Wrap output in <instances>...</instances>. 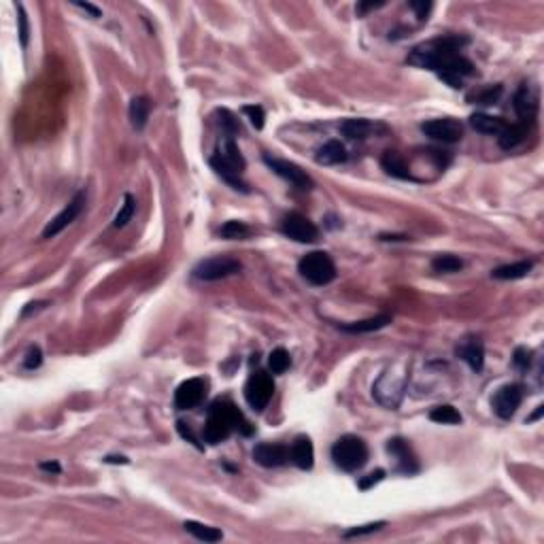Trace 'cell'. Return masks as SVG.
Here are the masks:
<instances>
[{
    "mask_svg": "<svg viewBox=\"0 0 544 544\" xmlns=\"http://www.w3.org/2000/svg\"><path fill=\"white\" fill-rule=\"evenodd\" d=\"M466 45H468L466 36H457V34L438 36L417 45L408 54V64L434 70L444 83H449L451 88L457 90L462 88L464 79L474 72L472 62L459 54Z\"/></svg>",
    "mask_w": 544,
    "mask_h": 544,
    "instance_id": "obj_1",
    "label": "cell"
},
{
    "mask_svg": "<svg viewBox=\"0 0 544 544\" xmlns=\"http://www.w3.org/2000/svg\"><path fill=\"white\" fill-rule=\"evenodd\" d=\"M232 432H238L240 436H251L254 434V428H251V423L244 419V414L238 410V406L232 400L219 398L211 404V408H208L202 438L208 444H219Z\"/></svg>",
    "mask_w": 544,
    "mask_h": 544,
    "instance_id": "obj_2",
    "label": "cell"
},
{
    "mask_svg": "<svg viewBox=\"0 0 544 544\" xmlns=\"http://www.w3.org/2000/svg\"><path fill=\"white\" fill-rule=\"evenodd\" d=\"M406 383H408V372H406V366L404 364H391L379 379H376V383L372 385V396L376 398V402H379L381 406L389 408V410H396L400 404H402V398H404V391H406Z\"/></svg>",
    "mask_w": 544,
    "mask_h": 544,
    "instance_id": "obj_3",
    "label": "cell"
},
{
    "mask_svg": "<svg viewBox=\"0 0 544 544\" xmlns=\"http://www.w3.org/2000/svg\"><path fill=\"white\" fill-rule=\"evenodd\" d=\"M332 459L341 470L357 472L368 462V446L362 438H357L353 434L341 436L332 446Z\"/></svg>",
    "mask_w": 544,
    "mask_h": 544,
    "instance_id": "obj_4",
    "label": "cell"
},
{
    "mask_svg": "<svg viewBox=\"0 0 544 544\" xmlns=\"http://www.w3.org/2000/svg\"><path fill=\"white\" fill-rule=\"evenodd\" d=\"M300 274L311 285H327L336 279V266L334 260L325 254V251H311L298 264Z\"/></svg>",
    "mask_w": 544,
    "mask_h": 544,
    "instance_id": "obj_5",
    "label": "cell"
},
{
    "mask_svg": "<svg viewBox=\"0 0 544 544\" xmlns=\"http://www.w3.org/2000/svg\"><path fill=\"white\" fill-rule=\"evenodd\" d=\"M272 394H274V381H272V374H268L266 370H256L244 383V400L256 412H262L268 406Z\"/></svg>",
    "mask_w": 544,
    "mask_h": 544,
    "instance_id": "obj_6",
    "label": "cell"
},
{
    "mask_svg": "<svg viewBox=\"0 0 544 544\" xmlns=\"http://www.w3.org/2000/svg\"><path fill=\"white\" fill-rule=\"evenodd\" d=\"M421 132L438 143H459L464 137V125L462 121H457L453 117H440V119H430L426 123H421Z\"/></svg>",
    "mask_w": 544,
    "mask_h": 544,
    "instance_id": "obj_7",
    "label": "cell"
},
{
    "mask_svg": "<svg viewBox=\"0 0 544 544\" xmlns=\"http://www.w3.org/2000/svg\"><path fill=\"white\" fill-rule=\"evenodd\" d=\"M242 270V264L234 258H208L196 264L194 277L198 281H219Z\"/></svg>",
    "mask_w": 544,
    "mask_h": 544,
    "instance_id": "obj_8",
    "label": "cell"
},
{
    "mask_svg": "<svg viewBox=\"0 0 544 544\" xmlns=\"http://www.w3.org/2000/svg\"><path fill=\"white\" fill-rule=\"evenodd\" d=\"M264 164L268 166V169H270L274 175H279L281 179L289 181L291 185L298 187V189H302V192H309V189L315 187L313 179L300 169V166H296V164H291V162H287V160H279V157H270V155H264Z\"/></svg>",
    "mask_w": 544,
    "mask_h": 544,
    "instance_id": "obj_9",
    "label": "cell"
},
{
    "mask_svg": "<svg viewBox=\"0 0 544 544\" xmlns=\"http://www.w3.org/2000/svg\"><path fill=\"white\" fill-rule=\"evenodd\" d=\"M523 402V385L519 383H508L504 387H499L491 400L493 412L499 417V419H513L517 408Z\"/></svg>",
    "mask_w": 544,
    "mask_h": 544,
    "instance_id": "obj_10",
    "label": "cell"
},
{
    "mask_svg": "<svg viewBox=\"0 0 544 544\" xmlns=\"http://www.w3.org/2000/svg\"><path fill=\"white\" fill-rule=\"evenodd\" d=\"M86 198H88V194H86V189H81V192H77L75 194V198L62 208V211L45 226V230H43V238H54V236H58L64 228H68L79 215H81V211H83V206H86Z\"/></svg>",
    "mask_w": 544,
    "mask_h": 544,
    "instance_id": "obj_11",
    "label": "cell"
},
{
    "mask_svg": "<svg viewBox=\"0 0 544 544\" xmlns=\"http://www.w3.org/2000/svg\"><path fill=\"white\" fill-rule=\"evenodd\" d=\"M281 230L285 236H289L291 240L296 242H315L319 238V230L317 226L304 217L302 213H287L281 222Z\"/></svg>",
    "mask_w": 544,
    "mask_h": 544,
    "instance_id": "obj_12",
    "label": "cell"
},
{
    "mask_svg": "<svg viewBox=\"0 0 544 544\" xmlns=\"http://www.w3.org/2000/svg\"><path fill=\"white\" fill-rule=\"evenodd\" d=\"M206 389H208V383L204 379H200V376L183 381L175 391V408L177 410H192V408L200 406L202 400L206 398Z\"/></svg>",
    "mask_w": 544,
    "mask_h": 544,
    "instance_id": "obj_13",
    "label": "cell"
},
{
    "mask_svg": "<svg viewBox=\"0 0 544 544\" xmlns=\"http://www.w3.org/2000/svg\"><path fill=\"white\" fill-rule=\"evenodd\" d=\"M387 453L396 459V470L402 472V474H414L419 472V462H417V457L410 449V444L404 440V438H391L387 442Z\"/></svg>",
    "mask_w": 544,
    "mask_h": 544,
    "instance_id": "obj_14",
    "label": "cell"
},
{
    "mask_svg": "<svg viewBox=\"0 0 544 544\" xmlns=\"http://www.w3.org/2000/svg\"><path fill=\"white\" fill-rule=\"evenodd\" d=\"M254 459L264 468H279L289 462V449L285 444L262 442L254 449Z\"/></svg>",
    "mask_w": 544,
    "mask_h": 544,
    "instance_id": "obj_15",
    "label": "cell"
},
{
    "mask_svg": "<svg viewBox=\"0 0 544 544\" xmlns=\"http://www.w3.org/2000/svg\"><path fill=\"white\" fill-rule=\"evenodd\" d=\"M457 357H462L474 372L483 370L485 364V347L481 343V339L476 336H466L464 341H459V345L455 347Z\"/></svg>",
    "mask_w": 544,
    "mask_h": 544,
    "instance_id": "obj_16",
    "label": "cell"
},
{
    "mask_svg": "<svg viewBox=\"0 0 544 544\" xmlns=\"http://www.w3.org/2000/svg\"><path fill=\"white\" fill-rule=\"evenodd\" d=\"M515 111L519 115L521 121L525 123H531L536 113H538V94L531 86H527V83H523V86L519 88V92L515 94Z\"/></svg>",
    "mask_w": 544,
    "mask_h": 544,
    "instance_id": "obj_17",
    "label": "cell"
},
{
    "mask_svg": "<svg viewBox=\"0 0 544 544\" xmlns=\"http://www.w3.org/2000/svg\"><path fill=\"white\" fill-rule=\"evenodd\" d=\"M376 130L385 132V125L372 123L368 119H345L341 123V132L349 139V141H364L372 134H376Z\"/></svg>",
    "mask_w": 544,
    "mask_h": 544,
    "instance_id": "obj_18",
    "label": "cell"
},
{
    "mask_svg": "<svg viewBox=\"0 0 544 544\" xmlns=\"http://www.w3.org/2000/svg\"><path fill=\"white\" fill-rule=\"evenodd\" d=\"M289 457L300 470H311L315 462V449L309 436H298L289 449Z\"/></svg>",
    "mask_w": 544,
    "mask_h": 544,
    "instance_id": "obj_19",
    "label": "cell"
},
{
    "mask_svg": "<svg viewBox=\"0 0 544 544\" xmlns=\"http://www.w3.org/2000/svg\"><path fill=\"white\" fill-rule=\"evenodd\" d=\"M208 164H211V169L215 171V175L217 177H222L232 189H236V192H242V194H247L249 192V187H247V183L240 179V173H236L234 169H232V166L230 164H226L217 153L211 157V160H208Z\"/></svg>",
    "mask_w": 544,
    "mask_h": 544,
    "instance_id": "obj_20",
    "label": "cell"
},
{
    "mask_svg": "<svg viewBox=\"0 0 544 544\" xmlns=\"http://www.w3.org/2000/svg\"><path fill=\"white\" fill-rule=\"evenodd\" d=\"M470 125L481 132V134H491V137H499L502 132H504L506 128V121L502 117H493V115H487V113H474L470 117Z\"/></svg>",
    "mask_w": 544,
    "mask_h": 544,
    "instance_id": "obj_21",
    "label": "cell"
},
{
    "mask_svg": "<svg viewBox=\"0 0 544 544\" xmlns=\"http://www.w3.org/2000/svg\"><path fill=\"white\" fill-rule=\"evenodd\" d=\"M381 166H383V171H385L387 175H391V177H396V179H402V181L412 179L406 160H404L398 151H385L383 157H381Z\"/></svg>",
    "mask_w": 544,
    "mask_h": 544,
    "instance_id": "obj_22",
    "label": "cell"
},
{
    "mask_svg": "<svg viewBox=\"0 0 544 544\" xmlns=\"http://www.w3.org/2000/svg\"><path fill=\"white\" fill-rule=\"evenodd\" d=\"M317 164L321 166H334V164H341L347 160V149L341 141H327L325 145H321L317 149V155H315Z\"/></svg>",
    "mask_w": 544,
    "mask_h": 544,
    "instance_id": "obj_23",
    "label": "cell"
},
{
    "mask_svg": "<svg viewBox=\"0 0 544 544\" xmlns=\"http://www.w3.org/2000/svg\"><path fill=\"white\" fill-rule=\"evenodd\" d=\"M527 128H529V123H525V121H519V123H511V125H506L504 132H502V134L497 137L499 147H502V149H506V151L517 149V147L527 139Z\"/></svg>",
    "mask_w": 544,
    "mask_h": 544,
    "instance_id": "obj_24",
    "label": "cell"
},
{
    "mask_svg": "<svg viewBox=\"0 0 544 544\" xmlns=\"http://www.w3.org/2000/svg\"><path fill=\"white\" fill-rule=\"evenodd\" d=\"M534 268L531 260H523V262H515V264H506V266H497L495 270H491V277L497 281H517L529 274V270Z\"/></svg>",
    "mask_w": 544,
    "mask_h": 544,
    "instance_id": "obj_25",
    "label": "cell"
},
{
    "mask_svg": "<svg viewBox=\"0 0 544 544\" xmlns=\"http://www.w3.org/2000/svg\"><path fill=\"white\" fill-rule=\"evenodd\" d=\"M391 323V317L389 315H379V317H370V319H364V321H353V323H345V325H339L343 332L347 334H368V332H376L381 329L385 325Z\"/></svg>",
    "mask_w": 544,
    "mask_h": 544,
    "instance_id": "obj_26",
    "label": "cell"
},
{
    "mask_svg": "<svg viewBox=\"0 0 544 544\" xmlns=\"http://www.w3.org/2000/svg\"><path fill=\"white\" fill-rule=\"evenodd\" d=\"M149 111H151V102H149V98H145V96H137V98H132L128 113H130V123H132V128H134V130H143V128H145V125H147V119H149Z\"/></svg>",
    "mask_w": 544,
    "mask_h": 544,
    "instance_id": "obj_27",
    "label": "cell"
},
{
    "mask_svg": "<svg viewBox=\"0 0 544 544\" xmlns=\"http://www.w3.org/2000/svg\"><path fill=\"white\" fill-rule=\"evenodd\" d=\"M183 529L187 534H192L196 540H202V542H219L224 538V534L217 529V527H211V525H202L198 521H185L183 523Z\"/></svg>",
    "mask_w": 544,
    "mask_h": 544,
    "instance_id": "obj_28",
    "label": "cell"
},
{
    "mask_svg": "<svg viewBox=\"0 0 544 544\" xmlns=\"http://www.w3.org/2000/svg\"><path fill=\"white\" fill-rule=\"evenodd\" d=\"M217 155H219L226 164H230L236 173L242 175V171H244V166H247V164H244V157L240 155V151H238L234 139H226V143H224V147L217 151Z\"/></svg>",
    "mask_w": 544,
    "mask_h": 544,
    "instance_id": "obj_29",
    "label": "cell"
},
{
    "mask_svg": "<svg viewBox=\"0 0 544 544\" xmlns=\"http://www.w3.org/2000/svg\"><path fill=\"white\" fill-rule=\"evenodd\" d=\"M430 419L434 423H440V426H457V423H462V414H459V410L455 406L442 404V406L432 408Z\"/></svg>",
    "mask_w": 544,
    "mask_h": 544,
    "instance_id": "obj_30",
    "label": "cell"
},
{
    "mask_svg": "<svg viewBox=\"0 0 544 544\" xmlns=\"http://www.w3.org/2000/svg\"><path fill=\"white\" fill-rule=\"evenodd\" d=\"M219 236L226 238V240H242V238H249L251 236V228L242 222H226L222 228H219Z\"/></svg>",
    "mask_w": 544,
    "mask_h": 544,
    "instance_id": "obj_31",
    "label": "cell"
},
{
    "mask_svg": "<svg viewBox=\"0 0 544 544\" xmlns=\"http://www.w3.org/2000/svg\"><path fill=\"white\" fill-rule=\"evenodd\" d=\"M215 115H217V123H219V128H222V132L226 134V139H234L238 132H240V125H238V119L228 111V109H217L215 111Z\"/></svg>",
    "mask_w": 544,
    "mask_h": 544,
    "instance_id": "obj_32",
    "label": "cell"
},
{
    "mask_svg": "<svg viewBox=\"0 0 544 544\" xmlns=\"http://www.w3.org/2000/svg\"><path fill=\"white\" fill-rule=\"evenodd\" d=\"M134 211H137L134 196H132V194H125V196H123V204H121V208H119V213H117L115 219H113V228H123L128 222H132Z\"/></svg>",
    "mask_w": 544,
    "mask_h": 544,
    "instance_id": "obj_33",
    "label": "cell"
},
{
    "mask_svg": "<svg viewBox=\"0 0 544 544\" xmlns=\"http://www.w3.org/2000/svg\"><path fill=\"white\" fill-rule=\"evenodd\" d=\"M432 268H434L436 272H444V274H449V272L462 270V268H464V262L459 260L457 256L442 254V256H436V258L432 260Z\"/></svg>",
    "mask_w": 544,
    "mask_h": 544,
    "instance_id": "obj_34",
    "label": "cell"
},
{
    "mask_svg": "<svg viewBox=\"0 0 544 544\" xmlns=\"http://www.w3.org/2000/svg\"><path fill=\"white\" fill-rule=\"evenodd\" d=\"M502 96V86H489V88H483V90H476L468 96L470 102L474 104H495Z\"/></svg>",
    "mask_w": 544,
    "mask_h": 544,
    "instance_id": "obj_35",
    "label": "cell"
},
{
    "mask_svg": "<svg viewBox=\"0 0 544 544\" xmlns=\"http://www.w3.org/2000/svg\"><path fill=\"white\" fill-rule=\"evenodd\" d=\"M289 366H291V357L285 349L279 347L268 355V368H270L272 374H283Z\"/></svg>",
    "mask_w": 544,
    "mask_h": 544,
    "instance_id": "obj_36",
    "label": "cell"
},
{
    "mask_svg": "<svg viewBox=\"0 0 544 544\" xmlns=\"http://www.w3.org/2000/svg\"><path fill=\"white\" fill-rule=\"evenodd\" d=\"M242 113L249 117L251 125H254L256 130H262V128H264V119H266V113H264V109H262V107H258V104H247V107H242Z\"/></svg>",
    "mask_w": 544,
    "mask_h": 544,
    "instance_id": "obj_37",
    "label": "cell"
},
{
    "mask_svg": "<svg viewBox=\"0 0 544 544\" xmlns=\"http://www.w3.org/2000/svg\"><path fill=\"white\" fill-rule=\"evenodd\" d=\"M381 527H385V521H376V523H368V525H359V527H353L349 531H345L343 536L345 538H359V536H366V534H372V531H379Z\"/></svg>",
    "mask_w": 544,
    "mask_h": 544,
    "instance_id": "obj_38",
    "label": "cell"
},
{
    "mask_svg": "<svg viewBox=\"0 0 544 544\" xmlns=\"http://www.w3.org/2000/svg\"><path fill=\"white\" fill-rule=\"evenodd\" d=\"M513 364H515L517 370L525 372V370L529 368V364H531V351L525 349V347H519V349L515 351V355H513Z\"/></svg>",
    "mask_w": 544,
    "mask_h": 544,
    "instance_id": "obj_39",
    "label": "cell"
},
{
    "mask_svg": "<svg viewBox=\"0 0 544 544\" xmlns=\"http://www.w3.org/2000/svg\"><path fill=\"white\" fill-rule=\"evenodd\" d=\"M17 22H20V40L22 47H28V36H30V28H28V17L22 5H17Z\"/></svg>",
    "mask_w": 544,
    "mask_h": 544,
    "instance_id": "obj_40",
    "label": "cell"
},
{
    "mask_svg": "<svg viewBox=\"0 0 544 544\" xmlns=\"http://www.w3.org/2000/svg\"><path fill=\"white\" fill-rule=\"evenodd\" d=\"M40 362H43V353H40V347L32 345V347L28 349L26 357H24V366H26L28 370H34V368L40 366Z\"/></svg>",
    "mask_w": 544,
    "mask_h": 544,
    "instance_id": "obj_41",
    "label": "cell"
},
{
    "mask_svg": "<svg viewBox=\"0 0 544 544\" xmlns=\"http://www.w3.org/2000/svg\"><path fill=\"white\" fill-rule=\"evenodd\" d=\"M383 479H385V470H374V472H370L368 476L359 479L357 487H359L362 491H368V489H372L376 483H381Z\"/></svg>",
    "mask_w": 544,
    "mask_h": 544,
    "instance_id": "obj_42",
    "label": "cell"
},
{
    "mask_svg": "<svg viewBox=\"0 0 544 544\" xmlns=\"http://www.w3.org/2000/svg\"><path fill=\"white\" fill-rule=\"evenodd\" d=\"M432 7H434V5H432V3H426V0H412V3H410V9L417 13V20H419V22H426V20H428Z\"/></svg>",
    "mask_w": 544,
    "mask_h": 544,
    "instance_id": "obj_43",
    "label": "cell"
},
{
    "mask_svg": "<svg viewBox=\"0 0 544 544\" xmlns=\"http://www.w3.org/2000/svg\"><path fill=\"white\" fill-rule=\"evenodd\" d=\"M177 430H179V434H181V436H183V438H185V440H189V442H192V444H194V446H196V449H200V451H202V449H204V446H202V444H200V440H198V438H196V436H194V432H192V428H189V426H187V423H183V421H179V423H177Z\"/></svg>",
    "mask_w": 544,
    "mask_h": 544,
    "instance_id": "obj_44",
    "label": "cell"
},
{
    "mask_svg": "<svg viewBox=\"0 0 544 544\" xmlns=\"http://www.w3.org/2000/svg\"><path fill=\"white\" fill-rule=\"evenodd\" d=\"M381 7H385V3L381 0V3H359L357 5V15H366L368 11H376V9H381Z\"/></svg>",
    "mask_w": 544,
    "mask_h": 544,
    "instance_id": "obj_45",
    "label": "cell"
},
{
    "mask_svg": "<svg viewBox=\"0 0 544 544\" xmlns=\"http://www.w3.org/2000/svg\"><path fill=\"white\" fill-rule=\"evenodd\" d=\"M77 9H81V11H86V13H90L92 17H100V9L98 7H94V5H90V3H72Z\"/></svg>",
    "mask_w": 544,
    "mask_h": 544,
    "instance_id": "obj_46",
    "label": "cell"
},
{
    "mask_svg": "<svg viewBox=\"0 0 544 544\" xmlns=\"http://www.w3.org/2000/svg\"><path fill=\"white\" fill-rule=\"evenodd\" d=\"M43 306H47V302L45 300H38V302H30L24 311H22V317H28L30 313H36V311H40Z\"/></svg>",
    "mask_w": 544,
    "mask_h": 544,
    "instance_id": "obj_47",
    "label": "cell"
},
{
    "mask_svg": "<svg viewBox=\"0 0 544 544\" xmlns=\"http://www.w3.org/2000/svg\"><path fill=\"white\" fill-rule=\"evenodd\" d=\"M40 470L52 472V474H60V472H62V468H60L58 462H43V464H40Z\"/></svg>",
    "mask_w": 544,
    "mask_h": 544,
    "instance_id": "obj_48",
    "label": "cell"
},
{
    "mask_svg": "<svg viewBox=\"0 0 544 544\" xmlns=\"http://www.w3.org/2000/svg\"><path fill=\"white\" fill-rule=\"evenodd\" d=\"M104 462L107 464H130V459L123 455H109V457H104Z\"/></svg>",
    "mask_w": 544,
    "mask_h": 544,
    "instance_id": "obj_49",
    "label": "cell"
},
{
    "mask_svg": "<svg viewBox=\"0 0 544 544\" xmlns=\"http://www.w3.org/2000/svg\"><path fill=\"white\" fill-rule=\"evenodd\" d=\"M542 412H544V408H542V406H538V410H536V412H534V414L529 417V419H527V421H536V419H538V417H540Z\"/></svg>",
    "mask_w": 544,
    "mask_h": 544,
    "instance_id": "obj_50",
    "label": "cell"
}]
</instances>
